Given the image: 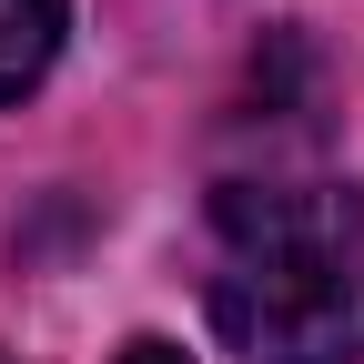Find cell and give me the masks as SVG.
Wrapping results in <instances>:
<instances>
[{"label": "cell", "instance_id": "6da1fadb", "mask_svg": "<svg viewBox=\"0 0 364 364\" xmlns=\"http://www.w3.org/2000/svg\"><path fill=\"white\" fill-rule=\"evenodd\" d=\"M213 324L253 364L364 354V193L324 172H253L213 193Z\"/></svg>", "mask_w": 364, "mask_h": 364}, {"label": "cell", "instance_id": "7a4b0ae2", "mask_svg": "<svg viewBox=\"0 0 364 364\" xmlns=\"http://www.w3.org/2000/svg\"><path fill=\"white\" fill-rule=\"evenodd\" d=\"M61 21H71V0H0V102H21V91L51 71Z\"/></svg>", "mask_w": 364, "mask_h": 364}, {"label": "cell", "instance_id": "3957f363", "mask_svg": "<svg viewBox=\"0 0 364 364\" xmlns=\"http://www.w3.org/2000/svg\"><path fill=\"white\" fill-rule=\"evenodd\" d=\"M122 364H182V344H162V334H142V344H122Z\"/></svg>", "mask_w": 364, "mask_h": 364}, {"label": "cell", "instance_id": "277c9868", "mask_svg": "<svg viewBox=\"0 0 364 364\" xmlns=\"http://www.w3.org/2000/svg\"><path fill=\"white\" fill-rule=\"evenodd\" d=\"M0 364H11V354H0Z\"/></svg>", "mask_w": 364, "mask_h": 364}]
</instances>
